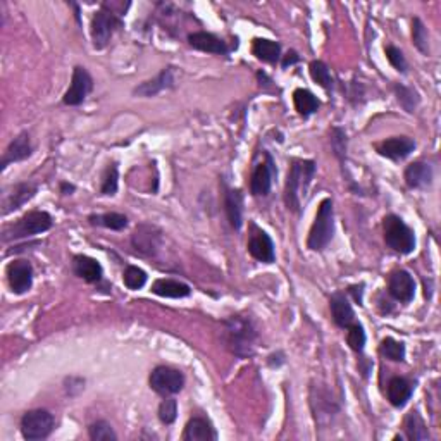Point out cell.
<instances>
[{
    "label": "cell",
    "mask_w": 441,
    "mask_h": 441,
    "mask_svg": "<svg viewBox=\"0 0 441 441\" xmlns=\"http://www.w3.org/2000/svg\"><path fill=\"white\" fill-rule=\"evenodd\" d=\"M174 87V71L173 68H166L159 73L154 80L145 81L142 83L140 87H137L133 90L134 95L138 97H154L157 93L164 92L167 88H173Z\"/></svg>",
    "instance_id": "obj_15"
},
{
    "label": "cell",
    "mask_w": 441,
    "mask_h": 441,
    "mask_svg": "<svg viewBox=\"0 0 441 441\" xmlns=\"http://www.w3.org/2000/svg\"><path fill=\"white\" fill-rule=\"evenodd\" d=\"M183 440L186 441H211L218 440L214 427L207 419L203 418H193L188 420L185 432H183Z\"/></svg>",
    "instance_id": "obj_22"
},
{
    "label": "cell",
    "mask_w": 441,
    "mask_h": 441,
    "mask_svg": "<svg viewBox=\"0 0 441 441\" xmlns=\"http://www.w3.org/2000/svg\"><path fill=\"white\" fill-rule=\"evenodd\" d=\"M346 329H349V334H346V341H349L350 349H352L354 352L361 354L362 350H364V345H366V331H364V328H362V324L352 322V324H350Z\"/></svg>",
    "instance_id": "obj_36"
},
{
    "label": "cell",
    "mask_w": 441,
    "mask_h": 441,
    "mask_svg": "<svg viewBox=\"0 0 441 441\" xmlns=\"http://www.w3.org/2000/svg\"><path fill=\"white\" fill-rule=\"evenodd\" d=\"M88 435L93 441H116L117 440L116 432H114L112 427H110V424L105 423V420H97V423H93L92 426H90Z\"/></svg>",
    "instance_id": "obj_35"
},
{
    "label": "cell",
    "mask_w": 441,
    "mask_h": 441,
    "mask_svg": "<svg viewBox=\"0 0 441 441\" xmlns=\"http://www.w3.org/2000/svg\"><path fill=\"white\" fill-rule=\"evenodd\" d=\"M224 340L235 355L250 357L257 341V329L254 322L243 316H233L224 322Z\"/></svg>",
    "instance_id": "obj_1"
},
{
    "label": "cell",
    "mask_w": 441,
    "mask_h": 441,
    "mask_svg": "<svg viewBox=\"0 0 441 441\" xmlns=\"http://www.w3.org/2000/svg\"><path fill=\"white\" fill-rule=\"evenodd\" d=\"M397 93H398V102L403 105V107L407 109V100H410V105L415 109V105H418V95H415L414 92H412L410 88H405V87H397Z\"/></svg>",
    "instance_id": "obj_40"
},
{
    "label": "cell",
    "mask_w": 441,
    "mask_h": 441,
    "mask_svg": "<svg viewBox=\"0 0 441 441\" xmlns=\"http://www.w3.org/2000/svg\"><path fill=\"white\" fill-rule=\"evenodd\" d=\"M316 174V162L314 161H293L288 171L287 188H285V200L288 209L300 211L302 197L307 193L310 181Z\"/></svg>",
    "instance_id": "obj_2"
},
{
    "label": "cell",
    "mask_w": 441,
    "mask_h": 441,
    "mask_svg": "<svg viewBox=\"0 0 441 441\" xmlns=\"http://www.w3.org/2000/svg\"><path fill=\"white\" fill-rule=\"evenodd\" d=\"M152 292L155 295L164 298H185L191 293L188 285L176 280H157L152 285Z\"/></svg>",
    "instance_id": "obj_26"
},
{
    "label": "cell",
    "mask_w": 441,
    "mask_h": 441,
    "mask_svg": "<svg viewBox=\"0 0 441 441\" xmlns=\"http://www.w3.org/2000/svg\"><path fill=\"white\" fill-rule=\"evenodd\" d=\"M412 40L414 45L418 47L419 52H423L424 55L430 54V42H427V30L424 26V23L419 18H415L412 21Z\"/></svg>",
    "instance_id": "obj_33"
},
{
    "label": "cell",
    "mask_w": 441,
    "mask_h": 441,
    "mask_svg": "<svg viewBox=\"0 0 441 441\" xmlns=\"http://www.w3.org/2000/svg\"><path fill=\"white\" fill-rule=\"evenodd\" d=\"M117 164H110L107 169H105L104 179H102V186H100V193L102 195H114L117 191Z\"/></svg>",
    "instance_id": "obj_37"
},
{
    "label": "cell",
    "mask_w": 441,
    "mask_h": 441,
    "mask_svg": "<svg viewBox=\"0 0 441 441\" xmlns=\"http://www.w3.org/2000/svg\"><path fill=\"white\" fill-rule=\"evenodd\" d=\"M224 206L230 224L235 230H240L243 224V195L240 190H228L224 195Z\"/></svg>",
    "instance_id": "obj_25"
},
{
    "label": "cell",
    "mask_w": 441,
    "mask_h": 441,
    "mask_svg": "<svg viewBox=\"0 0 441 441\" xmlns=\"http://www.w3.org/2000/svg\"><path fill=\"white\" fill-rule=\"evenodd\" d=\"M122 26V21L117 18V14H114L112 11H107L105 7H102L99 12H95L92 19V40L93 47L95 48H104L107 47V43L112 38V35Z\"/></svg>",
    "instance_id": "obj_8"
},
{
    "label": "cell",
    "mask_w": 441,
    "mask_h": 441,
    "mask_svg": "<svg viewBox=\"0 0 441 441\" xmlns=\"http://www.w3.org/2000/svg\"><path fill=\"white\" fill-rule=\"evenodd\" d=\"M159 240H161V235L155 231V228L149 226V224H142V226H138L137 231L133 233L134 248L147 255H152L157 252Z\"/></svg>",
    "instance_id": "obj_17"
},
{
    "label": "cell",
    "mask_w": 441,
    "mask_h": 441,
    "mask_svg": "<svg viewBox=\"0 0 441 441\" xmlns=\"http://www.w3.org/2000/svg\"><path fill=\"white\" fill-rule=\"evenodd\" d=\"M388 292L395 300L402 302V304H408L415 295V281L414 277L408 275L407 271H395L391 272L390 280H388Z\"/></svg>",
    "instance_id": "obj_12"
},
{
    "label": "cell",
    "mask_w": 441,
    "mask_h": 441,
    "mask_svg": "<svg viewBox=\"0 0 441 441\" xmlns=\"http://www.w3.org/2000/svg\"><path fill=\"white\" fill-rule=\"evenodd\" d=\"M248 252L255 260L264 264H272L276 259L275 254V243H272L271 236L267 233L252 224L250 238H248Z\"/></svg>",
    "instance_id": "obj_9"
},
{
    "label": "cell",
    "mask_w": 441,
    "mask_h": 441,
    "mask_svg": "<svg viewBox=\"0 0 441 441\" xmlns=\"http://www.w3.org/2000/svg\"><path fill=\"white\" fill-rule=\"evenodd\" d=\"M295 63H298V55L295 54V52H288L283 60V68H288L289 64H295Z\"/></svg>",
    "instance_id": "obj_41"
},
{
    "label": "cell",
    "mask_w": 441,
    "mask_h": 441,
    "mask_svg": "<svg viewBox=\"0 0 441 441\" xmlns=\"http://www.w3.org/2000/svg\"><path fill=\"white\" fill-rule=\"evenodd\" d=\"M379 352L383 357H386L388 361L393 362H402L405 358V345L402 341L393 340V338H385L379 346Z\"/></svg>",
    "instance_id": "obj_31"
},
{
    "label": "cell",
    "mask_w": 441,
    "mask_h": 441,
    "mask_svg": "<svg viewBox=\"0 0 441 441\" xmlns=\"http://www.w3.org/2000/svg\"><path fill=\"white\" fill-rule=\"evenodd\" d=\"M54 224L52 216L45 211H31L24 214L18 223L12 224L4 231V242L18 238H30L33 235H40V233L48 231Z\"/></svg>",
    "instance_id": "obj_4"
},
{
    "label": "cell",
    "mask_w": 441,
    "mask_h": 441,
    "mask_svg": "<svg viewBox=\"0 0 441 441\" xmlns=\"http://www.w3.org/2000/svg\"><path fill=\"white\" fill-rule=\"evenodd\" d=\"M149 383L155 393L162 395V397H171V395H176L183 390L185 376H183L181 371L173 369V367L159 366L150 374Z\"/></svg>",
    "instance_id": "obj_7"
},
{
    "label": "cell",
    "mask_w": 441,
    "mask_h": 441,
    "mask_svg": "<svg viewBox=\"0 0 441 441\" xmlns=\"http://www.w3.org/2000/svg\"><path fill=\"white\" fill-rule=\"evenodd\" d=\"M93 88V80L90 76V73L85 68L76 66L75 71H73V80H71V87L64 95L63 102L66 105H80L83 104L85 99L88 97V93L92 92Z\"/></svg>",
    "instance_id": "obj_10"
},
{
    "label": "cell",
    "mask_w": 441,
    "mask_h": 441,
    "mask_svg": "<svg viewBox=\"0 0 441 441\" xmlns=\"http://www.w3.org/2000/svg\"><path fill=\"white\" fill-rule=\"evenodd\" d=\"M412 391H414L412 383L405 378H400V376L391 378L388 383V400L393 407H405L412 397Z\"/></svg>",
    "instance_id": "obj_23"
},
{
    "label": "cell",
    "mask_w": 441,
    "mask_h": 441,
    "mask_svg": "<svg viewBox=\"0 0 441 441\" xmlns=\"http://www.w3.org/2000/svg\"><path fill=\"white\" fill-rule=\"evenodd\" d=\"M60 190H63L64 195H71V191H75V186L68 185V183H63V185H60Z\"/></svg>",
    "instance_id": "obj_42"
},
{
    "label": "cell",
    "mask_w": 441,
    "mask_h": 441,
    "mask_svg": "<svg viewBox=\"0 0 441 441\" xmlns=\"http://www.w3.org/2000/svg\"><path fill=\"white\" fill-rule=\"evenodd\" d=\"M415 142L408 137H393L388 138L383 144L378 145V152L383 157L391 159V161H402L414 152Z\"/></svg>",
    "instance_id": "obj_13"
},
{
    "label": "cell",
    "mask_w": 441,
    "mask_h": 441,
    "mask_svg": "<svg viewBox=\"0 0 441 441\" xmlns=\"http://www.w3.org/2000/svg\"><path fill=\"white\" fill-rule=\"evenodd\" d=\"M188 42L193 48L202 52H209V54H218V55H226L228 47L223 40L218 38L216 35L206 33V31H197V33H191L188 36Z\"/></svg>",
    "instance_id": "obj_18"
},
{
    "label": "cell",
    "mask_w": 441,
    "mask_h": 441,
    "mask_svg": "<svg viewBox=\"0 0 441 441\" xmlns=\"http://www.w3.org/2000/svg\"><path fill=\"white\" fill-rule=\"evenodd\" d=\"M7 281L12 293L23 295L33 285V267L28 260H14L7 265Z\"/></svg>",
    "instance_id": "obj_11"
},
{
    "label": "cell",
    "mask_w": 441,
    "mask_h": 441,
    "mask_svg": "<svg viewBox=\"0 0 441 441\" xmlns=\"http://www.w3.org/2000/svg\"><path fill=\"white\" fill-rule=\"evenodd\" d=\"M122 281H124V285L129 289H140V288H144L147 283V272L140 267L128 265L124 275H122Z\"/></svg>",
    "instance_id": "obj_34"
},
{
    "label": "cell",
    "mask_w": 441,
    "mask_h": 441,
    "mask_svg": "<svg viewBox=\"0 0 441 441\" xmlns=\"http://www.w3.org/2000/svg\"><path fill=\"white\" fill-rule=\"evenodd\" d=\"M293 102H295V109L298 110V114L304 117L317 112V109H319V105H321V102L317 100V97L314 95L312 92H309V90H304V88L295 90V93H293Z\"/></svg>",
    "instance_id": "obj_28"
},
{
    "label": "cell",
    "mask_w": 441,
    "mask_h": 441,
    "mask_svg": "<svg viewBox=\"0 0 441 441\" xmlns=\"http://www.w3.org/2000/svg\"><path fill=\"white\" fill-rule=\"evenodd\" d=\"M178 418V403L176 400L166 398L162 400V403L159 405V419L164 424H173Z\"/></svg>",
    "instance_id": "obj_38"
},
{
    "label": "cell",
    "mask_w": 441,
    "mask_h": 441,
    "mask_svg": "<svg viewBox=\"0 0 441 441\" xmlns=\"http://www.w3.org/2000/svg\"><path fill=\"white\" fill-rule=\"evenodd\" d=\"M38 186L33 183H19L12 188V193H9L4 200V214H9L12 211H18L23 203L35 197Z\"/></svg>",
    "instance_id": "obj_21"
},
{
    "label": "cell",
    "mask_w": 441,
    "mask_h": 441,
    "mask_svg": "<svg viewBox=\"0 0 441 441\" xmlns=\"http://www.w3.org/2000/svg\"><path fill=\"white\" fill-rule=\"evenodd\" d=\"M252 52L259 60L269 64H276L281 57V45L277 42H272V40H265V38H257L254 42V47H252Z\"/></svg>",
    "instance_id": "obj_27"
},
{
    "label": "cell",
    "mask_w": 441,
    "mask_h": 441,
    "mask_svg": "<svg viewBox=\"0 0 441 441\" xmlns=\"http://www.w3.org/2000/svg\"><path fill=\"white\" fill-rule=\"evenodd\" d=\"M272 173H275V167H272V159L271 155L265 154V162L255 167L254 174H252L250 181V191L255 197H265V195L271 191L272 186Z\"/></svg>",
    "instance_id": "obj_14"
},
{
    "label": "cell",
    "mask_w": 441,
    "mask_h": 441,
    "mask_svg": "<svg viewBox=\"0 0 441 441\" xmlns=\"http://www.w3.org/2000/svg\"><path fill=\"white\" fill-rule=\"evenodd\" d=\"M310 76L324 90L333 88V78H331L329 69L322 60H312V63H310Z\"/></svg>",
    "instance_id": "obj_32"
},
{
    "label": "cell",
    "mask_w": 441,
    "mask_h": 441,
    "mask_svg": "<svg viewBox=\"0 0 441 441\" xmlns=\"http://www.w3.org/2000/svg\"><path fill=\"white\" fill-rule=\"evenodd\" d=\"M334 235V209L333 200L324 198L321 202L319 211H317L316 219H314L312 228H310L307 247L310 250H324L328 247Z\"/></svg>",
    "instance_id": "obj_3"
},
{
    "label": "cell",
    "mask_w": 441,
    "mask_h": 441,
    "mask_svg": "<svg viewBox=\"0 0 441 441\" xmlns=\"http://www.w3.org/2000/svg\"><path fill=\"white\" fill-rule=\"evenodd\" d=\"M385 51H386V57H388V60H390L391 66H393L400 73H405L407 71V60H405V57H403L402 51H400V48H397V47H393V45H388Z\"/></svg>",
    "instance_id": "obj_39"
},
{
    "label": "cell",
    "mask_w": 441,
    "mask_h": 441,
    "mask_svg": "<svg viewBox=\"0 0 441 441\" xmlns=\"http://www.w3.org/2000/svg\"><path fill=\"white\" fill-rule=\"evenodd\" d=\"M383 230H385V242L391 250L398 252V254L402 255H408L414 252V231H412L398 216H386L385 220H383Z\"/></svg>",
    "instance_id": "obj_5"
},
{
    "label": "cell",
    "mask_w": 441,
    "mask_h": 441,
    "mask_svg": "<svg viewBox=\"0 0 441 441\" xmlns=\"http://www.w3.org/2000/svg\"><path fill=\"white\" fill-rule=\"evenodd\" d=\"M33 152V147H31L30 142V134L28 133H21L11 142V145L7 147L6 154H4L2 159V169H6L11 162H19L28 159Z\"/></svg>",
    "instance_id": "obj_16"
},
{
    "label": "cell",
    "mask_w": 441,
    "mask_h": 441,
    "mask_svg": "<svg viewBox=\"0 0 441 441\" xmlns=\"http://www.w3.org/2000/svg\"><path fill=\"white\" fill-rule=\"evenodd\" d=\"M73 269H75L76 276H80L87 283H99L102 275H104L99 260L88 255H76L75 260H73Z\"/></svg>",
    "instance_id": "obj_20"
},
{
    "label": "cell",
    "mask_w": 441,
    "mask_h": 441,
    "mask_svg": "<svg viewBox=\"0 0 441 441\" xmlns=\"http://www.w3.org/2000/svg\"><path fill=\"white\" fill-rule=\"evenodd\" d=\"M54 415L48 410H30L23 415L21 419V435L24 440L36 441L45 440L52 431H54Z\"/></svg>",
    "instance_id": "obj_6"
},
{
    "label": "cell",
    "mask_w": 441,
    "mask_h": 441,
    "mask_svg": "<svg viewBox=\"0 0 441 441\" xmlns=\"http://www.w3.org/2000/svg\"><path fill=\"white\" fill-rule=\"evenodd\" d=\"M405 183L410 188H426L432 183V167L427 162H412L405 169Z\"/></svg>",
    "instance_id": "obj_24"
},
{
    "label": "cell",
    "mask_w": 441,
    "mask_h": 441,
    "mask_svg": "<svg viewBox=\"0 0 441 441\" xmlns=\"http://www.w3.org/2000/svg\"><path fill=\"white\" fill-rule=\"evenodd\" d=\"M88 220H90V224H93V226L109 228V230H114V231H121L128 226V218H126L124 214H117V212L90 216Z\"/></svg>",
    "instance_id": "obj_29"
},
{
    "label": "cell",
    "mask_w": 441,
    "mask_h": 441,
    "mask_svg": "<svg viewBox=\"0 0 441 441\" xmlns=\"http://www.w3.org/2000/svg\"><path fill=\"white\" fill-rule=\"evenodd\" d=\"M331 314H333V321L336 322L340 328H349L352 322H355V314L352 305H350L349 298L343 293H334L329 300Z\"/></svg>",
    "instance_id": "obj_19"
},
{
    "label": "cell",
    "mask_w": 441,
    "mask_h": 441,
    "mask_svg": "<svg viewBox=\"0 0 441 441\" xmlns=\"http://www.w3.org/2000/svg\"><path fill=\"white\" fill-rule=\"evenodd\" d=\"M405 431H407V438L412 441H420V440H427L430 438V432H427L426 424L424 420L420 419V415L418 412H410L405 419Z\"/></svg>",
    "instance_id": "obj_30"
}]
</instances>
